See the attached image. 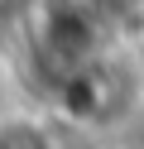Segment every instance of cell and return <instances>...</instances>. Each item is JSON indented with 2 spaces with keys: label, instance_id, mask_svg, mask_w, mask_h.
<instances>
[{
  "label": "cell",
  "instance_id": "1",
  "mask_svg": "<svg viewBox=\"0 0 144 149\" xmlns=\"http://www.w3.org/2000/svg\"><path fill=\"white\" fill-rule=\"evenodd\" d=\"M38 43L58 63V77H63V72L96 58V19L82 5H48L43 24H38Z\"/></svg>",
  "mask_w": 144,
  "mask_h": 149
},
{
  "label": "cell",
  "instance_id": "2",
  "mask_svg": "<svg viewBox=\"0 0 144 149\" xmlns=\"http://www.w3.org/2000/svg\"><path fill=\"white\" fill-rule=\"evenodd\" d=\"M0 149H58V135L34 111H5L0 116Z\"/></svg>",
  "mask_w": 144,
  "mask_h": 149
}]
</instances>
